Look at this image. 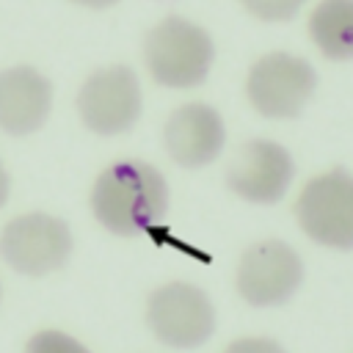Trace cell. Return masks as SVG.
<instances>
[{
    "instance_id": "6",
    "label": "cell",
    "mask_w": 353,
    "mask_h": 353,
    "mask_svg": "<svg viewBox=\"0 0 353 353\" xmlns=\"http://www.w3.org/2000/svg\"><path fill=\"white\" fill-rule=\"evenodd\" d=\"M303 284V259L301 254L279 240H256L251 243L237 262L234 287L237 295L256 309H270L287 303Z\"/></svg>"
},
{
    "instance_id": "13",
    "label": "cell",
    "mask_w": 353,
    "mask_h": 353,
    "mask_svg": "<svg viewBox=\"0 0 353 353\" xmlns=\"http://www.w3.org/2000/svg\"><path fill=\"white\" fill-rule=\"evenodd\" d=\"M25 353H91L80 339L55 331V328H44L39 334H33L25 345Z\"/></svg>"
},
{
    "instance_id": "16",
    "label": "cell",
    "mask_w": 353,
    "mask_h": 353,
    "mask_svg": "<svg viewBox=\"0 0 353 353\" xmlns=\"http://www.w3.org/2000/svg\"><path fill=\"white\" fill-rule=\"evenodd\" d=\"M8 190H11V179H8V171H6V165L0 160V207L8 201Z\"/></svg>"
},
{
    "instance_id": "3",
    "label": "cell",
    "mask_w": 353,
    "mask_h": 353,
    "mask_svg": "<svg viewBox=\"0 0 353 353\" xmlns=\"http://www.w3.org/2000/svg\"><path fill=\"white\" fill-rule=\"evenodd\" d=\"M292 212L312 243L331 251H353V171L328 168L309 176Z\"/></svg>"
},
{
    "instance_id": "14",
    "label": "cell",
    "mask_w": 353,
    "mask_h": 353,
    "mask_svg": "<svg viewBox=\"0 0 353 353\" xmlns=\"http://www.w3.org/2000/svg\"><path fill=\"white\" fill-rule=\"evenodd\" d=\"M240 6L259 22H290L306 0H240Z\"/></svg>"
},
{
    "instance_id": "15",
    "label": "cell",
    "mask_w": 353,
    "mask_h": 353,
    "mask_svg": "<svg viewBox=\"0 0 353 353\" xmlns=\"http://www.w3.org/2000/svg\"><path fill=\"white\" fill-rule=\"evenodd\" d=\"M223 353H287V350L270 336H240Z\"/></svg>"
},
{
    "instance_id": "12",
    "label": "cell",
    "mask_w": 353,
    "mask_h": 353,
    "mask_svg": "<svg viewBox=\"0 0 353 353\" xmlns=\"http://www.w3.org/2000/svg\"><path fill=\"white\" fill-rule=\"evenodd\" d=\"M312 44L328 61L353 58V0H320L306 19Z\"/></svg>"
},
{
    "instance_id": "11",
    "label": "cell",
    "mask_w": 353,
    "mask_h": 353,
    "mask_svg": "<svg viewBox=\"0 0 353 353\" xmlns=\"http://www.w3.org/2000/svg\"><path fill=\"white\" fill-rule=\"evenodd\" d=\"M52 110V83L28 63L0 69V130L30 135L44 127Z\"/></svg>"
},
{
    "instance_id": "1",
    "label": "cell",
    "mask_w": 353,
    "mask_h": 353,
    "mask_svg": "<svg viewBox=\"0 0 353 353\" xmlns=\"http://www.w3.org/2000/svg\"><path fill=\"white\" fill-rule=\"evenodd\" d=\"M91 212L110 234H141L165 218L168 182L146 160L110 163L91 188Z\"/></svg>"
},
{
    "instance_id": "2",
    "label": "cell",
    "mask_w": 353,
    "mask_h": 353,
    "mask_svg": "<svg viewBox=\"0 0 353 353\" xmlns=\"http://www.w3.org/2000/svg\"><path fill=\"white\" fill-rule=\"evenodd\" d=\"M215 44L207 28L179 14L157 19L143 39V63L163 88H196L207 80Z\"/></svg>"
},
{
    "instance_id": "4",
    "label": "cell",
    "mask_w": 353,
    "mask_h": 353,
    "mask_svg": "<svg viewBox=\"0 0 353 353\" xmlns=\"http://www.w3.org/2000/svg\"><path fill=\"white\" fill-rule=\"evenodd\" d=\"M317 69L298 52L259 55L245 74V99L265 119H295L317 91Z\"/></svg>"
},
{
    "instance_id": "18",
    "label": "cell",
    "mask_w": 353,
    "mask_h": 353,
    "mask_svg": "<svg viewBox=\"0 0 353 353\" xmlns=\"http://www.w3.org/2000/svg\"><path fill=\"white\" fill-rule=\"evenodd\" d=\"M0 295H3V290H0Z\"/></svg>"
},
{
    "instance_id": "17",
    "label": "cell",
    "mask_w": 353,
    "mask_h": 353,
    "mask_svg": "<svg viewBox=\"0 0 353 353\" xmlns=\"http://www.w3.org/2000/svg\"><path fill=\"white\" fill-rule=\"evenodd\" d=\"M69 3L83 6V8H94V11H99V8H110V6H116L119 0H69Z\"/></svg>"
},
{
    "instance_id": "7",
    "label": "cell",
    "mask_w": 353,
    "mask_h": 353,
    "mask_svg": "<svg viewBox=\"0 0 353 353\" xmlns=\"http://www.w3.org/2000/svg\"><path fill=\"white\" fill-rule=\"evenodd\" d=\"M143 94L138 74L124 63L91 72L77 91V116L94 135H121L141 119Z\"/></svg>"
},
{
    "instance_id": "8",
    "label": "cell",
    "mask_w": 353,
    "mask_h": 353,
    "mask_svg": "<svg viewBox=\"0 0 353 353\" xmlns=\"http://www.w3.org/2000/svg\"><path fill=\"white\" fill-rule=\"evenodd\" d=\"M146 325L168 347H199L215 331V306L201 287L168 281L149 295Z\"/></svg>"
},
{
    "instance_id": "5",
    "label": "cell",
    "mask_w": 353,
    "mask_h": 353,
    "mask_svg": "<svg viewBox=\"0 0 353 353\" xmlns=\"http://www.w3.org/2000/svg\"><path fill=\"white\" fill-rule=\"evenodd\" d=\"M74 240L63 218L50 212H25L11 218L0 232L3 262L22 276H47L61 270L72 256Z\"/></svg>"
},
{
    "instance_id": "10",
    "label": "cell",
    "mask_w": 353,
    "mask_h": 353,
    "mask_svg": "<svg viewBox=\"0 0 353 353\" xmlns=\"http://www.w3.org/2000/svg\"><path fill=\"white\" fill-rule=\"evenodd\" d=\"M168 157L182 168H204L215 163L226 143L223 116L207 102H185L171 110L163 130Z\"/></svg>"
},
{
    "instance_id": "9",
    "label": "cell",
    "mask_w": 353,
    "mask_h": 353,
    "mask_svg": "<svg viewBox=\"0 0 353 353\" xmlns=\"http://www.w3.org/2000/svg\"><path fill=\"white\" fill-rule=\"evenodd\" d=\"M295 179L292 154L270 138L245 141L226 165L229 190L248 204H276Z\"/></svg>"
}]
</instances>
